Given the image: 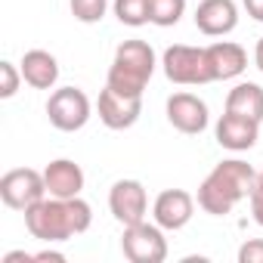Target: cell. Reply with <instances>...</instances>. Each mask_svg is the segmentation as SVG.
<instances>
[{
    "label": "cell",
    "instance_id": "6da1fadb",
    "mask_svg": "<svg viewBox=\"0 0 263 263\" xmlns=\"http://www.w3.org/2000/svg\"><path fill=\"white\" fill-rule=\"evenodd\" d=\"M93 223V208L74 195V198H41L37 204H31L25 211V226L37 241L56 245V241H68L81 232H87Z\"/></svg>",
    "mask_w": 263,
    "mask_h": 263
},
{
    "label": "cell",
    "instance_id": "7a4b0ae2",
    "mask_svg": "<svg viewBox=\"0 0 263 263\" xmlns=\"http://www.w3.org/2000/svg\"><path fill=\"white\" fill-rule=\"evenodd\" d=\"M257 180V171L241 161V158H229L220 161L198 186V208L211 217H226L241 198L251 195Z\"/></svg>",
    "mask_w": 263,
    "mask_h": 263
},
{
    "label": "cell",
    "instance_id": "3957f363",
    "mask_svg": "<svg viewBox=\"0 0 263 263\" xmlns=\"http://www.w3.org/2000/svg\"><path fill=\"white\" fill-rule=\"evenodd\" d=\"M152 71H155V50L146 41H124L115 50V62L108 68L105 87H115L130 96H143Z\"/></svg>",
    "mask_w": 263,
    "mask_h": 263
},
{
    "label": "cell",
    "instance_id": "277c9868",
    "mask_svg": "<svg viewBox=\"0 0 263 263\" xmlns=\"http://www.w3.org/2000/svg\"><path fill=\"white\" fill-rule=\"evenodd\" d=\"M164 74L174 84H186V87H198V84H211V62H208V47H186V44H174L164 50L161 56Z\"/></svg>",
    "mask_w": 263,
    "mask_h": 263
},
{
    "label": "cell",
    "instance_id": "5b68a950",
    "mask_svg": "<svg viewBox=\"0 0 263 263\" xmlns=\"http://www.w3.org/2000/svg\"><path fill=\"white\" fill-rule=\"evenodd\" d=\"M121 251L130 263H164L167 260V238L158 223H134L124 226Z\"/></svg>",
    "mask_w": 263,
    "mask_h": 263
},
{
    "label": "cell",
    "instance_id": "8992f818",
    "mask_svg": "<svg viewBox=\"0 0 263 263\" xmlns=\"http://www.w3.org/2000/svg\"><path fill=\"white\" fill-rule=\"evenodd\" d=\"M90 99L84 90L78 87H59L50 93L47 99V118L56 130H62V134H74V130H81L87 121H90Z\"/></svg>",
    "mask_w": 263,
    "mask_h": 263
},
{
    "label": "cell",
    "instance_id": "52a82bcc",
    "mask_svg": "<svg viewBox=\"0 0 263 263\" xmlns=\"http://www.w3.org/2000/svg\"><path fill=\"white\" fill-rule=\"evenodd\" d=\"M0 198H4L7 208L25 214L31 204H37L41 198H47V180H44V171H34V167H16V171H7L4 180H0Z\"/></svg>",
    "mask_w": 263,
    "mask_h": 263
},
{
    "label": "cell",
    "instance_id": "ba28073f",
    "mask_svg": "<svg viewBox=\"0 0 263 263\" xmlns=\"http://www.w3.org/2000/svg\"><path fill=\"white\" fill-rule=\"evenodd\" d=\"M108 211L121 226H134L146 220L149 211V195L140 180H118L108 192Z\"/></svg>",
    "mask_w": 263,
    "mask_h": 263
},
{
    "label": "cell",
    "instance_id": "9c48e42d",
    "mask_svg": "<svg viewBox=\"0 0 263 263\" xmlns=\"http://www.w3.org/2000/svg\"><path fill=\"white\" fill-rule=\"evenodd\" d=\"M96 108H99V121L108 130H127L143 115V96H130V93H121L115 87H105L99 93Z\"/></svg>",
    "mask_w": 263,
    "mask_h": 263
},
{
    "label": "cell",
    "instance_id": "30bf717a",
    "mask_svg": "<svg viewBox=\"0 0 263 263\" xmlns=\"http://www.w3.org/2000/svg\"><path fill=\"white\" fill-rule=\"evenodd\" d=\"M167 121L186 137H195V134H204L208 130V105L195 96V93H174L167 99Z\"/></svg>",
    "mask_w": 263,
    "mask_h": 263
},
{
    "label": "cell",
    "instance_id": "8fae6325",
    "mask_svg": "<svg viewBox=\"0 0 263 263\" xmlns=\"http://www.w3.org/2000/svg\"><path fill=\"white\" fill-rule=\"evenodd\" d=\"M214 137H217V143H220L223 149H229V152H248V149H254L257 140H260V121L226 111V115L217 121V127H214Z\"/></svg>",
    "mask_w": 263,
    "mask_h": 263
},
{
    "label": "cell",
    "instance_id": "7c38bea8",
    "mask_svg": "<svg viewBox=\"0 0 263 263\" xmlns=\"http://www.w3.org/2000/svg\"><path fill=\"white\" fill-rule=\"evenodd\" d=\"M195 214V198L186 189H164L155 204H152V217L161 229H183Z\"/></svg>",
    "mask_w": 263,
    "mask_h": 263
},
{
    "label": "cell",
    "instance_id": "4fadbf2b",
    "mask_svg": "<svg viewBox=\"0 0 263 263\" xmlns=\"http://www.w3.org/2000/svg\"><path fill=\"white\" fill-rule=\"evenodd\" d=\"M235 25H238L235 0H201L195 10V28L208 37H223L235 31Z\"/></svg>",
    "mask_w": 263,
    "mask_h": 263
},
{
    "label": "cell",
    "instance_id": "5bb4252c",
    "mask_svg": "<svg viewBox=\"0 0 263 263\" xmlns=\"http://www.w3.org/2000/svg\"><path fill=\"white\" fill-rule=\"evenodd\" d=\"M44 180H47V195H53V198H74L84 189V171L71 158L50 161L44 167Z\"/></svg>",
    "mask_w": 263,
    "mask_h": 263
},
{
    "label": "cell",
    "instance_id": "9a60e30c",
    "mask_svg": "<svg viewBox=\"0 0 263 263\" xmlns=\"http://www.w3.org/2000/svg\"><path fill=\"white\" fill-rule=\"evenodd\" d=\"M208 62H211L214 81H232L248 68V53H245V47H238L232 41H217L208 47Z\"/></svg>",
    "mask_w": 263,
    "mask_h": 263
},
{
    "label": "cell",
    "instance_id": "2e32d148",
    "mask_svg": "<svg viewBox=\"0 0 263 263\" xmlns=\"http://www.w3.org/2000/svg\"><path fill=\"white\" fill-rule=\"evenodd\" d=\"M22 78H25V84L28 87H34V90H50L56 81H59V62H56V56L53 53H47V50H28L25 56H22Z\"/></svg>",
    "mask_w": 263,
    "mask_h": 263
},
{
    "label": "cell",
    "instance_id": "e0dca14e",
    "mask_svg": "<svg viewBox=\"0 0 263 263\" xmlns=\"http://www.w3.org/2000/svg\"><path fill=\"white\" fill-rule=\"evenodd\" d=\"M226 111L245 115V118H254V121H263V87L260 84H251V81L235 84L229 90V96H226Z\"/></svg>",
    "mask_w": 263,
    "mask_h": 263
},
{
    "label": "cell",
    "instance_id": "ac0fdd59",
    "mask_svg": "<svg viewBox=\"0 0 263 263\" xmlns=\"http://www.w3.org/2000/svg\"><path fill=\"white\" fill-rule=\"evenodd\" d=\"M186 13V0H149V22L158 28H174Z\"/></svg>",
    "mask_w": 263,
    "mask_h": 263
},
{
    "label": "cell",
    "instance_id": "d6986e66",
    "mask_svg": "<svg viewBox=\"0 0 263 263\" xmlns=\"http://www.w3.org/2000/svg\"><path fill=\"white\" fill-rule=\"evenodd\" d=\"M115 16L121 25L140 28L149 22V0H115Z\"/></svg>",
    "mask_w": 263,
    "mask_h": 263
},
{
    "label": "cell",
    "instance_id": "ffe728a7",
    "mask_svg": "<svg viewBox=\"0 0 263 263\" xmlns=\"http://www.w3.org/2000/svg\"><path fill=\"white\" fill-rule=\"evenodd\" d=\"M68 7H71V16L84 25H93L105 16L108 10V0H68Z\"/></svg>",
    "mask_w": 263,
    "mask_h": 263
},
{
    "label": "cell",
    "instance_id": "44dd1931",
    "mask_svg": "<svg viewBox=\"0 0 263 263\" xmlns=\"http://www.w3.org/2000/svg\"><path fill=\"white\" fill-rule=\"evenodd\" d=\"M0 78H4V84H0V99H13L16 90H19V81H25L22 68H16L13 62H0Z\"/></svg>",
    "mask_w": 263,
    "mask_h": 263
},
{
    "label": "cell",
    "instance_id": "7402d4cb",
    "mask_svg": "<svg viewBox=\"0 0 263 263\" xmlns=\"http://www.w3.org/2000/svg\"><path fill=\"white\" fill-rule=\"evenodd\" d=\"M251 217L257 226H263V167L257 171V180H254V189H251Z\"/></svg>",
    "mask_w": 263,
    "mask_h": 263
},
{
    "label": "cell",
    "instance_id": "603a6c76",
    "mask_svg": "<svg viewBox=\"0 0 263 263\" xmlns=\"http://www.w3.org/2000/svg\"><path fill=\"white\" fill-rule=\"evenodd\" d=\"M238 263H263V238H251L238 248Z\"/></svg>",
    "mask_w": 263,
    "mask_h": 263
},
{
    "label": "cell",
    "instance_id": "cb8c5ba5",
    "mask_svg": "<svg viewBox=\"0 0 263 263\" xmlns=\"http://www.w3.org/2000/svg\"><path fill=\"white\" fill-rule=\"evenodd\" d=\"M241 4H245V10H248L251 19L263 22V0H241Z\"/></svg>",
    "mask_w": 263,
    "mask_h": 263
},
{
    "label": "cell",
    "instance_id": "d4e9b609",
    "mask_svg": "<svg viewBox=\"0 0 263 263\" xmlns=\"http://www.w3.org/2000/svg\"><path fill=\"white\" fill-rule=\"evenodd\" d=\"M19 260H25V263H28V260H34V254H25V251H13V254H7V257H4V263H19Z\"/></svg>",
    "mask_w": 263,
    "mask_h": 263
},
{
    "label": "cell",
    "instance_id": "484cf974",
    "mask_svg": "<svg viewBox=\"0 0 263 263\" xmlns=\"http://www.w3.org/2000/svg\"><path fill=\"white\" fill-rule=\"evenodd\" d=\"M34 260H53V263H62L65 254H59V251H41V254H34Z\"/></svg>",
    "mask_w": 263,
    "mask_h": 263
},
{
    "label": "cell",
    "instance_id": "4316f807",
    "mask_svg": "<svg viewBox=\"0 0 263 263\" xmlns=\"http://www.w3.org/2000/svg\"><path fill=\"white\" fill-rule=\"evenodd\" d=\"M254 65L263 71V37L257 41V47H254Z\"/></svg>",
    "mask_w": 263,
    "mask_h": 263
}]
</instances>
